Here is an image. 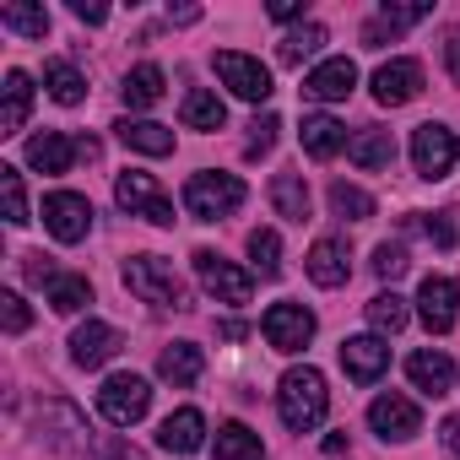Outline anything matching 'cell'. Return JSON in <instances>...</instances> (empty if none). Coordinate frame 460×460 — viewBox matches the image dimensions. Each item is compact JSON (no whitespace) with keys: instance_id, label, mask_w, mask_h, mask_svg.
<instances>
[{"instance_id":"cell-1","label":"cell","mask_w":460,"mask_h":460,"mask_svg":"<svg viewBox=\"0 0 460 460\" xmlns=\"http://www.w3.org/2000/svg\"><path fill=\"white\" fill-rule=\"evenodd\" d=\"M331 411V390H325V374L314 363H293L282 379H277V417L293 428V433H314Z\"/></svg>"},{"instance_id":"cell-2","label":"cell","mask_w":460,"mask_h":460,"mask_svg":"<svg viewBox=\"0 0 460 460\" xmlns=\"http://www.w3.org/2000/svg\"><path fill=\"white\" fill-rule=\"evenodd\" d=\"M125 288H130L141 304H152V309H190V293H184L179 271H173L163 255H136V261H125Z\"/></svg>"},{"instance_id":"cell-3","label":"cell","mask_w":460,"mask_h":460,"mask_svg":"<svg viewBox=\"0 0 460 460\" xmlns=\"http://www.w3.org/2000/svg\"><path fill=\"white\" fill-rule=\"evenodd\" d=\"M244 179L239 173H190V184H184V211L190 217H200V222H222V217H234L239 206H244Z\"/></svg>"},{"instance_id":"cell-4","label":"cell","mask_w":460,"mask_h":460,"mask_svg":"<svg viewBox=\"0 0 460 460\" xmlns=\"http://www.w3.org/2000/svg\"><path fill=\"white\" fill-rule=\"evenodd\" d=\"M460 163V130L444 125V119H428L411 130V168L422 179H449Z\"/></svg>"},{"instance_id":"cell-5","label":"cell","mask_w":460,"mask_h":460,"mask_svg":"<svg viewBox=\"0 0 460 460\" xmlns=\"http://www.w3.org/2000/svg\"><path fill=\"white\" fill-rule=\"evenodd\" d=\"M190 261H195V282H200L217 304H250L255 271H244V266H234V261H222L217 250H195Z\"/></svg>"},{"instance_id":"cell-6","label":"cell","mask_w":460,"mask_h":460,"mask_svg":"<svg viewBox=\"0 0 460 460\" xmlns=\"http://www.w3.org/2000/svg\"><path fill=\"white\" fill-rule=\"evenodd\" d=\"M114 200H119V211L146 217V222H157V227L173 222V200H168V190H163L152 173H141V168H125V173L114 179Z\"/></svg>"},{"instance_id":"cell-7","label":"cell","mask_w":460,"mask_h":460,"mask_svg":"<svg viewBox=\"0 0 460 460\" xmlns=\"http://www.w3.org/2000/svg\"><path fill=\"white\" fill-rule=\"evenodd\" d=\"M146 406H152V385L141 374H109L103 390H98V411L114 428H136L146 417Z\"/></svg>"},{"instance_id":"cell-8","label":"cell","mask_w":460,"mask_h":460,"mask_svg":"<svg viewBox=\"0 0 460 460\" xmlns=\"http://www.w3.org/2000/svg\"><path fill=\"white\" fill-rule=\"evenodd\" d=\"M211 66H217V82L234 93V98H244V103H266V98H271V71H266L255 55L222 49V55H211Z\"/></svg>"},{"instance_id":"cell-9","label":"cell","mask_w":460,"mask_h":460,"mask_svg":"<svg viewBox=\"0 0 460 460\" xmlns=\"http://www.w3.org/2000/svg\"><path fill=\"white\" fill-rule=\"evenodd\" d=\"M261 331H266V341H271L277 352L298 358V352L314 341L320 320H314V309H304V304H271V309H266V320H261Z\"/></svg>"},{"instance_id":"cell-10","label":"cell","mask_w":460,"mask_h":460,"mask_svg":"<svg viewBox=\"0 0 460 460\" xmlns=\"http://www.w3.org/2000/svg\"><path fill=\"white\" fill-rule=\"evenodd\" d=\"M44 227L60 239V244H82L93 234V200L76 195V190H55L44 195Z\"/></svg>"},{"instance_id":"cell-11","label":"cell","mask_w":460,"mask_h":460,"mask_svg":"<svg viewBox=\"0 0 460 460\" xmlns=\"http://www.w3.org/2000/svg\"><path fill=\"white\" fill-rule=\"evenodd\" d=\"M368 428L385 438V444H411L417 433H422V411H417V401L411 395H374V406H368Z\"/></svg>"},{"instance_id":"cell-12","label":"cell","mask_w":460,"mask_h":460,"mask_svg":"<svg viewBox=\"0 0 460 460\" xmlns=\"http://www.w3.org/2000/svg\"><path fill=\"white\" fill-rule=\"evenodd\" d=\"M417 314L433 336H449L455 320H460V282L455 277H422L417 288Z\"/></svg>"},{"instance_id":"cell-13","label":"cell","mask_w":460,"mask_h":460,"mask_svg":"<svg viewBox=\"0 0 460 460\" xmlns=\"http://www.w3.org/2000/svg\"><path fill=\"white\" fill-rule=\"evenodd\" d=\"M341 368H347V379L352 385H379L385 379V368H390V341L385 336H347L341 341Z\"/></svg>"},{"instance_id":"cell-14","label":"cell","mask_w":460,"mask_h":460,"mask_svg":"<svg viewBox=\"0 0 460 460\" xmlns=\"http://www.w3.org/2000/svg\"><path fill=\"white\" fill-rule=\"evenodd\" d=\"M417 93H422V66H417L411 55H395V60H385V66L374 71V103L401 109V103H411Z\"/></svg>"},{"instance_id":"cell-15","label":"cell","mask_w":460,"mask_h":460,"mask_svg":"<svg viewBox=\"0 0 460 460\" xmlns=\"http://www.w3.org/2000/svg\"><path fill=\"white\" fill-rule=\"evenodd\" d=\"M352 87H358V66L347 55H331V60H320L304 76V98L309 103H341V98H352Z\"/></svg>"},{"instance_id":"cell-16","label":"cell","mask_w":460,"mask_h":460,"mask_svg":"<svg viewBox=\"0 0 460 460\" xmlns=\"http://www.w3.org/2000/svg\"><path fill=\"white\" fill-rule=\"evenodd\" d=\"M406 379H411V390H422V395H449L455 379H460V368H455L449 352H438V347H417V352L406 358Z\"/></svg>"},{"instance_id":"cell-17","label":"cell","mask_w":460,"mask_h":460,"mask_svg":"<svg viewBox=\"0 0 460 460\" xmlns=\"http://www.w3.org/2000/svg\"><path fill=\"white\" fill-rule=\"evenodd\" d=\"M119 347H125V341H119V331H114L109 320H87V325L71 331V363H76V368H103Z\"/></svg>"},{"instance_id":"cell-18","label":"cell","mask_w":460,"mask_h":460,"mask_svg":"<svg viewBox=\"0 0 460 460\" xmlns=\"http://www.w3.org/2000/svg\"><path fill=\"white\" fill-rule=\"evenodd\" d=\"M304 266H309L314 288H347V277H352V250H347V239L325 234V239H314V250H309Z\"/></svg>"},{"instance_id":"cell-19","label":"cell","mask_w":460,"mask_h":460,"mask_svg":"<svg viewBox=\"0 0 460 460\" xmlns=\"http://www.w3.org/2000/svg\"><path fill=\"white\" fill-rule=\"evenodd\" d=\"M76 157H82V152H76V141H71L66 130H44V136L28 141V168H39V173H49V179L71 173Z\"/></svg>"},{"instance_id":"cell-20","label":"cell","mask_w":460,"mask_h":460,"mask_svg":"<svg viewBox=\"0 0 460 460\" xmlns=\"http://www.w3.org/2000/svg\"><path fill=\"white\" fill-rule=\"evenodd\" d=\"M157 444H163L168 455H195V449L206 444V417H200L195 406L168 411V417H163V428H157Z\"/></svg>"},{"instance_id":"cell-21","label":"cell","mask_w":460,"mask_h":460,"mask_svg":"<svg viewBox=\"0 0 460 460\" xmlns=\"http://www.w3.org/2000/svg\"><path fill=\"white\" fill-rule=\"evenodd\" d=\"M206 374V352L195 347V341H173V347H163V358H157V379H168L173 390H184V385H195Z\"/></svg>"},{"instance_id":"cell-22","label":"cell","mask_w":460,"mask_h":460,"mask_svg":"<svg viewBox=\"0 0 460 460\" xmlns=\"http://www.w3.org/2000/svg\"><path fill=\"white\" fill-rule=\"evenodd\" d=\"M6 109H0V136H17L33 114V76L28 71H6V87H0Z\"/></svg>"},{"instance_id":"cell-23","label":"cell","mask_w":460,"mask_h":460,"mask_svg":"<svg viewBox=\"0 0 460 460\" xmlns=\"http://www.w3.org/2000/svg\"><path fill=\"white\" fill-rule=\"evenodd\" d=\"M298 141H304V152H309V157H336L352 136H347V125H341V119H331V114H304Z\"/></svg>"},{"instance_id":"cell-24","label":"cell","mask_w":460,"mask_h":460,"mask_svg":"<svg viewBox=\"0 0 460 460\" xmlns=\"http://www.w3.org/2000/svg\"><path fill=\"white\" fill-rule=\"evenodd\" d=\"M114 136H119L130 152H141V157H168V152H173V130L157 125V119H119Z\"/></svg>"},{"instance_id":"cell-25","label":"cell","mask_w":460,"mask_h":460,"mask_svg":"<svg viewBox=\"0 0 460 460\" xmlns=\"http://www.w3.org/2000/svg\"><path fill=\"white\" fill-rule=\"evenodd\" d=\"M211 460H266V444L244 422H222L217 428V444H211Z\"/></svg>"},{"instance_id":"cell-26","label":"cell","mask_w":460,"mask_h":460,"mask_svg":"<svg viewBox=\"0 0 460 460\" xmlns=\"http://www.w3.org/2000/svg\"><path fill=\"white\" fill-rule=\"evenodd\" d=\"M179 119H184V130H222L227 103H222L211 87H190L184 103H179Z\"/></svg>"},{"instance_id":"cell-27","label":"cell","mask_w":460,"mask_h":460,"mask_svg":"<svg viewBox=\"0 0 460 460\" xmlns=\"http://www.w3.org/2000/svg\"><path fill=\"white\" fill-rule=\"evenodd\" d=\"M347 157H352L358 168H390V157H395V141H390V130H379V125H363V130H352V141H347Z\"/></svg>"},{"instance_id":"cell-28","label":"cell","mask_w":460,"mask_h":460,"mask_svg":"<svg viewBox=\"0 0 460 460\" xmlns=\"http://www.w3.org/2000/svg\"><path fill=\"white\" fill-rule=\"evenodd\" d=\"M44 93H49L55 103H66V109H76V103L87 98V76H82L71 60H49V66H44Z\"/></svg>"},{"instance_id":"cell-29","label":"cell","mask_w":460,"mask_h":460,"mask_svg":"<svg viewBox=\"0 0 460 460\" xmlns=\"http://www.w3.org/2000/svg\"><path fill=\"white\" fill-rule=\"evenodd\" d=\"M271 206H277V217L304 222L309 217V184H304V173H277L271 179Z\"/></svg>"},{"instance_id":"cell-30","label":"cell","mask_w":460,"mask_h":460,"mask_svg":"<svg viewBox=\"0 0 460 460\" xmlns=\"http://www.w3.org/2000/svg\"><path fill=\"white\" fill-rule=\"evenodd\" d=\"M406 320H411V304H406L395 288L368 298V325H374V336H395V331H406Z\"/></svg>"},{"instance_id":"cell-31","label":"cell","mask_w":460,"mask_h":460,"mask_svg":"<svg viewBox=\"0 0 460 460\" xmlns=\"http://www.w3.org/2000/svg\"><path fill=\"white\" fill-rule=\"evenodd\" d=\"M163 87H168L163 66H152V60H146V66H136V71L125 76V87H119V93H125V103H130V109H152V103L163 98Z\"/></svg>"},{"instance_id":"cell-32","label":"cell","mask_w":460,"mask_h":460,"mask_svg":"<svg viewBox=\"0 0 460 460\" xmlns=\"http://www.w3.org/2000/svg\"><path fill=\"white\" fill-rule=\"evenodd\" d=\"M87 304H93V282H87V277L60 271V277L49 282V309H55V314H82Z\"/></svg>"},{"instance_id":"cell-33","label":"cell","mask_w":460,"mask_h":460,"mask_svg":"<svg viewBox=\"0 0 460 460\" xmlns=\"http://www.w3.org/2000/svg\"><path fill=\"white\" fill-rule=\"evenodd\" d=\"M320 49H325V28H320V22H304V28H293V33L282 39L277 55H282V66H304V60H314Z\"/></svg>"},{"instance_id":"cell-34","label":"cell","mask_w":460,"mask_h":460,"mask_svg":"<svg viewBox=\"0 0 460 460\" xmlns=\"http://www.w3.org/2000/svg\"><path fill=\"white\" fill-rule=\"evenodd\" d=\"M331 211H336V217H347V222H363V217H374V195H368L363 184L336 179V184H331Z\"/></svg>"},{"instance_id":"cell-35","label":"cell","mask_w":460,"mask_h":460,"mask_svg":"<svg viewBox=\"0 0 460 460\" xmlns=\"http://www.w3.org/2000/svg\"><path fill=\"white\" fill-rule=\"evenodd\" d=\"M250 261L261 277H282V239H277V227H255L250 234Z\"/></svg>"},{"instance_id":"cell-36","label":"cell","mask_w":460,"mask_h":460,"mask_svg":"<svg viewBox=\"0 0 460 460\" xmlns=\"http://www.w3.org/2000/svg\"><path fill=\"white\" fill-rule=\"evenodd\" d=\"M0 195H6V222L22 227L28 222V190H22V168L17 163H0Z\"/></svg>"},{"instance_id":"cell-37","label":"cell","mask_w":460,"mask_h":460,"mask_svg":"<svg viewBox=\"0 0 460 460\" xmlns=\"http://www.w3.org/2000/svg\"><path fill=\"white\" fill-rule=\"evenodd\" d=\"M0 28H12L22 39H44L49 33V12L44 6H0Z\"/></svg>"},{"instance_id":"cell-38","label":"cell","mask_w":460,"mask_h":460,"mask_svg":"<svg viewBox=\"0 0 460 460\" xmlns=\"http://www.w3.org/2000/svg\"><path fill=\"white\" fill-rule=\"evenodd\" d=\"M406 266H411V261H406V244H379V250H374V277H379V282L406 277Z\"/></svg>"},{"instance_id":"cell-39","label":"cell","mask_w":460,"mask_h":460,"mask_svg":"<svg viewBox=\"0 0 460 460\" xmlns=\"http://www.w3.org/2000/svg\"><path fill=\"white\" fill-rule=\"evenodd\" d=\"M277 130H282V119L277 114H255V125H250V157H266L271 146H277Z\"/></svg>"},{"instance_id":"cell-40","label":"cell","mask_w":460,"mask_h":460,"mask_svg":"<svg viewBox=\"0 0 460 460\" xmlns=\"http://www.w3.org/2000/svg\"><path fill=\"white\" fill-rule=\"evenodd\" d=\"M28 320H33V314H28V304H22V293H0V325H6L12 336H22Z\"/></svg>"},{"instance_id":"cell-41","label":"cell","mask_w":460,"mask_h":460,"mask_svg":"<svg viewBox=\"0 0 460 460\" xmlns=\"http://www.w3.org/2000/svg\"><path fill=\"white\" fill-rule=\"evenodd\" d=\"M422 234H428L438 250H455V222H449V211H433V217H422Z\"/></svg>"},{"instance_id":"cell-42","label":"cell","mask_w":460,"mask_h":460,"mask_svg":"<svg viewBox=\"0 0 460 460\" xmlns=\"http://www.w3.org/2000/svg\"><path fill=\"white\" fill-rule=\"evenodd\" d=\"M438 444H444V449H449V455H455V460H460V411H455V417H444V422H438Z\"/></svg>"},{"instance_id":"cell-43","label":"cell","mask_w":460,"mask_h":460,"mask_svg":"<svg viewBox=\"0 0 460 460\" xmlns=\"http://www.w3.org/2000/svg\"><path fill=\"white\" fill-rule=\"evenodd\" d=\"M444 66H449V76L460 82V28H449V39H444Z\"/></svg>"},{"instance_id":"cell-44","label":"cell","mask_w":460,"mask_h":460,"mask_svg":"<svg viewBox=\"0 0 460 460\" xmlns=\"http://www.w3.org/2000/svg\"><path fill=\"white\" fill-rule=\"evenodd\" d=\"M71 12H76V22H93V28H98V22L109 17V6H87V0H76Z\"/></svg>"},{"instance_id":"cell-45","label":"cell","mask_w":460,"mask_h":460,"mask_svg":"<svg viewBox=\"0 0 460 460\" xmlns=\"http://www.w3.org/2000/svg\"><path fill=\"white\" fill-rule=\"evenodd\" d=\"M304 17V6H293V0H277L271 6V22H298Z\"/></svg>"}]
</instances>
